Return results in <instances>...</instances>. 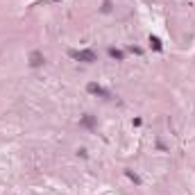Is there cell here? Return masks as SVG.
Masks as SVG:
<instances>
[{
	"instance_id": "6da1fadb",
	"label": "cell",
	"mask_w": 195,
	"mask_h": 195,
	"mask_svg": "<svg viewBox=\"0 0 195 195\" xmlns=\"http://www.w3.org/2000/svg\"><path fill=\"white\" fill-rule=\"evenodd\" d=\"M71 57L77 59V61H86V64H93L97 59L93 50H71Z\"/></svg>"
},
{
	"instance_id": "7a4b0ae2",
	"label": "cell",
	"mask_w": 195,
	"mask_h": 195,
	"mask_svg": "<svg viewBox=\"0 0 195 195\" xmlns=\"http://www.w3.org/2000/svg\"><path fill=\"white\" fill-rule=\"evenodd\" d=\"M86 91L89 93H93V95H102V97H111V93L107 91V89H102L100 84H95V82H91L89 86H86Z\"/></svg>"
},
{
	"instance_id": "3957f363",
	"label": "cell",
	"mask_w": 195,
	"mask_h": 195,
	"mask_svg": "<svg viewBox=\"0 0 195 195\" xmlns=\"http://www.w3.org/2000/svg\"><path fill=\"white\" fill-rule=\"evenodd\" d=\"M43 61H45V57L41 52H32L30 55V66H34V68L36 66H43Z\"/></svg>"
},
{
	"instance_id": "277c9868",
	"label": "cell",
	"mask_w": 195,
	"mask_h": 195,
	"mask_svg": "<svg viewBox=\"0 0 195 195\" xmlns=\"http://www.w3.org/2000/svg\"><path fill=\"white\" fill-rule=\"evenodd\" d=\"M80 125H82V127H93V125H95V120H93V116H91V113H86L84 118L80 120Z\"/></svg>"
},
{
	"instance_id": "5b68a950",
	"label": "cell",
	"mask_w": 195,
	"mask_h": 195,
	"mask_svg": "<svg viewBox=\"0 0 195 195\" xmlns=\"http://www.w3.org/2000/svg\"><path fill=\"white\" fill-rule=\"evenodd\" d=\"M150 45L154 48V50H161V41H159L157 36H150Z\"/></svg>"
},
{
	"instance_id": "8992f818",
	"label": "cell",
	"mask_w": 195,
	"mask_h": 195,
	"mask_svg": "<svg viewBox=\"0 0 195 195\" xmlns=\"http://www.w3.org/2000/svg\"><path fill=\"white\" fill-rule=\"evenodd\" d=\"M109 55L113 57V59H118V61H123V52H120V50H116V48H111V50H109Z\"/></svg>"
},
{
	"instance_id": "52a82bcc",
	"label": "cell",
	"mask_w": 195,
	"mask_h": 195,
	"mask_svg": "<svg viewBox=\"0 0 195 195\" xmlns=\"http://www.w3.org/2000/svg\"><path fill=\"white\" fill-rule=\"evenodd\" d=\"M102 12H111V3H109V0H104V3H102Z\"/></svg>"
}]
</instances>
